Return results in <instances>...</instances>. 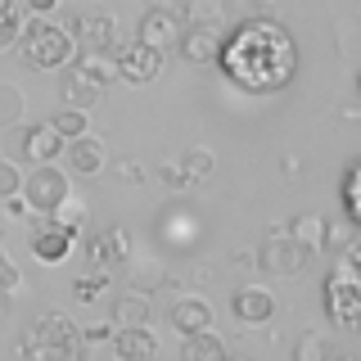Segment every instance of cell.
I'll return each mask as SVG.
<instances>
[{"label": "cell", "mask_w": 361, "mask_h": 361, "mask_svg": "<svg viewBox=\"0 0 361 361\" xmlns=\"http://www.w3.org/2000/svg\"><path fill=\"white\" fill-rule=\"evenodd\" d=\"M23 190V172L14 163H9V158H0V199H9V195H18Z\"/></svg>", "instance_id": "32"}, {"label": "cell", "mask_w": 361, "mask_h": 361, "mask_svg": "<svg viewBox=\"0 0 361 361\" xmlns=\"http://www.w3.org/2000/svg\"><path fill=\"white\" fill-rule=\"evenodd\" d=\"M77 73H86L95 86H109V82H118V54H109V50H86L82 59H77Z\"/></svg>", "instance_id": "19"}, {"label": "cell", "mask_w": 361, "mask_h": 361, "mask_svg": "<svg viewBox=\"0 0 361 361\" xmlns=\"http://www.w3.org/2000/svg\"><path fill=\"white\" fill-rule=\"evenodd\" d=\"M293 240H298L307 253H321L325 244H330V226H325V217H316V212H307V217H298L293 221Z\"/></svg>", "instance_id": "20"}, {"label": "cell", "mask_w": 361, "mask_h": 361, "mask_svg": "<svg viewBox=\"0 0 361 361\" xmlns=\"http://www.w3.org/2000/svg\"><path fill=\"white\" fill-rule=\"evenodd\" d=\"M127 231L122 226H113V231H99L95 240L86 244V257H90V271H109V267H118L122 257H127Z\"/></svg>", "instance_id": "14"}, {"label": "cell", "mask_w": 361, "mask_h": 361, "mask_svg": "<svg viewBox=\"0 0 361 361\" xmlns=\"http://www.w3.org/2000/svg\"><path fill=\"white\" fill-rule=\"evenodd\" d=\"M86 343H113V330L109 325H90V330H82Z\"/></svg>", "instance_id": "35"}, {"label": "cell", "mask_w": 361, "mask_h": 361, "mask_svg": "<svg viewBox=\"0 0 361 361\" xmlns=\"http://www.w3.org/2000/svg\"><path fill=\"white\" fill-rule=\"evenodd\" d=\"M50 127L59 131L63 140H73V135H82V131H86V109H73V104L59 109V113L50 118Z\"/></svg>", "instance_id": "28"}, {"label": "cell", "mask_w": 361, "mask_h": 361, "mask_svg": "<svg viewBox=\"0 0 361 361\" xmlns=\"http://www.w3.org/2000/svg\"><path fill=\"white\" fill-rule=\"evenodd\" d=\"M217 68L248 95H276L298 73V45L276 18H244L231 37H221Z\"/></svg>", "instance_id": "1"}, {"label": "cell", "mask_w": 361, "mask_h": 361, "mask_svg": "<svg viewBox=\"0 0 361 361\" xmlns=\"http://www.w3.org/2000/svg\"><path fill=\"white\" fill-rule=\"evenodd\" d=\"M325 312L343 330H361V267L353 257L334 267L330 285H325Z\"/></svg>", "instance_id": "3"}, {"label": "cell", "mask_w": 361, "mask_h": 361, "mask_svg": "<svg viewBox=\"0 0 361 361\" xmlns=\"http://www.w3.org/2000/svg\"><path fill=\"white\" fill-rule=\"evenodd\" d=\"M18 32H23V0H0V50H9Z\"/></svg>", "instance_id": "25"}, {"label": "cell", "mask_w": 361, "mask_h": 361, "mask_svg": "<svg viewBox=\"0 0 361 361\" xmlns=\"http://www.w3.org/2000/svg\"><path fill=\"white\" fill-rule=\"evenodd\" d=\"M330 353H334V348L325 343V334H302L298 343H293V357H298V361H325Z\"/></svg>", "instance_id": "29"}, {"label": "cell", "mask_w": 361, "mask_h": 361, "mask_svg": "<svg viewBox=\"0 0 361 361\" xmlns=\"http://www.w3.org/2000/svg\"><path fill=\"white\" fill-rule=\"evenodd\" d=\"M180 32H185V18H180L172 5H154V9H145V14H140V41L158 45L163 54L180 41Z\"/></svg>", "instance_id": "9"}, {"label": "cell", "mask_w": 361, "mask_h": 361, "mask_svg": "<svg viewBox=\"0 0 361 361\" xmlns=\"http://www.w3.org/2000/svg\"><path fill=\"white\" fill-rule=\"evenodd\" d=\"M212 167H217V163H212V154H208V149H185V154H180V172L190 176V185L208 180V176H212Z\"/></svg>", "instance_id": "26"}, {"label": "cell", "mask_w": 361, "mask_h": 361, "mask_svg": "<svg viewBox=\"0 0 361 361\" xmlns=\"http://www.w3.org/2000/svg\"><path fill=\"white\" fill-rule=\"evenodd\" d=\"M149 316H154V307L145 293H122L113 302V325H149Z\"/></svg>", "instance_id": "21"}, {"label": "cell", "mask_w": 361, "mask_h": 361, "mask_svg": "<svg viewBox=\"0 0 361 361\" xmlns=\"http://www.w3.org/2000/svg\"><path fill=\"white\" fill-rule=\"evenodd\" d=\"M172 325H176V334H199L212 325V307L203 298H180L172 307Z\"/></svg>", "instance_id": "17"}, {"label": "cell", "mask_w": 361, "mask_h": 361, "mask_svg": "<svg viewBox=\"0 0 361 361\" xmlns=\"http://www.w3.org/2000/svg\"><path fill=\"white\" fill-rule=\"evenodd\" d=\"M63 145H68L63 135L54 131L50 122H41V127H27V131H23V145H18V149H23L27 163H54V158L63 154Z\"/></svg>", "instance_id": "13"}, {"label": "cell", "mask_w": 361, "mask_h": 361, "mask_svg": "<svg viewBox=\"0 0 361 361\" xmlns=\"http://www.w3.org/2000/svg\"><path fill=\"white\" fill-rule=\"evenodd\" d=\"M18 195L27 199L32 212H41V217H45V212H54L68 199V172H63V167H54V163H32V176H23Z\"/></svg>", "instance_id": "5"}, {"label": "cell", "mask_w": 361, "mask_h": 361, "mask_svg": "<svg viewBox=\"0 0 361 361\" xmlns=\"http://www.w3.org/2000/svg\"><path fill=\"white\" fill-rule=\"evenodd\" d=\"M23 109H27L23 90L9 86V82H0V127H14V122L23 118Z\"/></svg>", "instance_id": "27"}, {"label": "cell", "mask_w": 361, "mask_h": 361, "mask_svg": "<svg viewBox=\"0 0 361 361\" xmlns=\"http://www.w3.org/2000/svg\"><path fill=\"white\" fill-rule=\"evenodd\" d=\"M231 312L240 316L244 325H267L271 316H276V298H271V289H262V285H248V289H235Z\"/></svg>", "instance_id": "12"}, {"label": "cell", "mask_w": 361, "mask_h": 361, "mask_svg": "<svg viewBox=\"0 0 361 361\" xmlns=\"http://www.w3.org/2000/svg\"><path fill=\"white\" fill-rule=\"evenodd\" d=\"M18 54L27 68H41V73H59V68L73 63V32L50 23L45 14H32L18 32Z\"/></svg>", "instance_id": "2"}, {"label": "cell", "mask_w": 361, "mask_h": 361, "mask_svg": "<svg viewBox=\"0 0 361 361\" xmlns=\"http://www.w3.org/2000/svg\"><path fill=\"white\" fill-rule=\"evenodd\" d=\"M158 235L172 248H195L199 244V217L190 208H180V203H172V208H163V217H158Z\"/></svg>", "instance_id": "11"}, {"label": "cell", "mask_w": 361, "mask_h": 361, "mask_svg": "<svg viewBox=\"0 0 361 361\" xmlns=\"http://www.w3.org/2000/svg\"><path fill=\"white\" fill-rule=\"evenodd\" d=\"M257 267L271 271V276H298V271L307 267V248L293 240V235L276 231V235L262 244V253H257Z\"/></svg>", "instance_id": "8"}, {"label": "cell", "mask_w": 361, "mask_h": 361, "mask_svg": "<svg viewBox=\"0 0 361 361\" xmlns=\"http://www.w3.org/2000/svg\"><path fill=\"white\" fill-rule=\"evenodd\" d=\"M63 154H68V163H73V172H82V176H95L99 167H104V140L99 135H73V140L63 145Z\"/></svg>", "instance_id": "15"}, {"label": "cell", "mask_w": 361, "mask_h": 361, "mask_svg": "<svg viewBox=\"0 0 361 361\" xmlns=\"http://www.w3.org/2000/svg\"><path fill=\"white\" fill-rule=\"evenodd\" d=\"M221 0H185L180 5V18L185 23H199V27H221Z\"/></svg>", "instance_id": "24"}, {"label": "cell", "mask_w": 361, "mask_h": 361, "mask_svg": "<svg viewBox=\"0 0 361 361\" xmlns=\"http://www.w3.org/2000/svg\"><path fill=\"white\" fill-rule=\"evenodd\" d=\"M185 361H221L226 357V343L217 334H208V330H199V334H185Z\"/></svg>", "instance_id": "23"}, {"label": "cell", "mask_w": 361, "mask_h": 361, "mask_svg": "<svg viewBox=\"0 0 361 361\" xmlns=\"http://www.w3.org/2000/svg\"><path fill=\"white\" fill-rule=\"evenodd\" d=\"M113 353L122 361H145V357L158 353V343H154L149 325H118L113 330Z\"/></svg>", "instance_id": "16"}, {"label": "cell", "mask_w": 361, "mask_h": 361, "mask_svg": "<svg viewBox=\"0 0 361 361\" xmlns=\"http://www.w3.org/2000/svg\"><path fill=\"white\" fill-rule=\"evenodd\" d=\"M343 203H348V212H353V221L361 226V167H353V172H348V185H343Z\"/></svg>", "instance_id": "31"}, {"label": "cell", "mask_w": 361, "mask_h": 361, "mask_svg": "<svg viewBox=\"0 0 361 361\" xmlns=\"http://www.w3.org/2000/svg\"><path fill=\"white\" fill-rule=\"evenodd\" d=\"M73 289H77V298H82V302H95L99 293L109 289V271H90V276H82Z\"/></svg>", "instance_id": "30"}, {"label": "cell", "mask_w": 361, "mask_h": 361, "mask_svg": "<svg viewBox=\"0 0 361 361\" xmlns=\"http://www.w3.org/2000/svg\"><path fill=\"white\" fill-rule=\"evenodd\" d=\"M77 343H82V334L73 330V321H68L63 312H50V316H41V321H37V330L27 334L23 353L63 361V357H73V353H77Z\"/></svg>", "instance_id": "4"}, {"label": "cell", "mask_w": 361, "mask_h": 361, "mask_svg": "<svg viewBox=\"0 0 361 361\" xmlns=\"http://www.w3.org/2000/svg\"><path fill=\"white\" fill-rule=\"evenodd\" d=\"M0 289H9V293H14V289H23V271H18L14 262H9L5 253H0Z\"/></svg>", "instance_id": "34"}, {"label": "cell", "mask_w": 361, "mask_h": 361, "mask_svg": "<svg viewBox=\"0 0 361 361\" xmlns=\"http://www.w3.org/2000/svg\"><path fill=\"white\" fill-rule=\"evenodd\" d=\"M176 50H180V59L185 63H217V50H221V27H199V23H185V32H180V41H176Z\"/></svg>", "instance_id": "10"}, {"label": "cell", "mask_w": 361, "mask_h": 361, "mask_svg": "<svg viewBox=\"0 0 361 361\" xmlns=\"http://www.w3.org/2000/svg\"><path fill=\"white\" fill-rule=\"evenodd\" d=\"M99 90H104V86H95L86 73H77V68H73V73L63 77V104H73V109H90V104L99 99Z\"/></svg>", "instance_id": "22"}, {"label": "cell", "mask_w": 361, "mask_h": 361, "mask_svg": "<svg viewBox=\"0 0 361 361\" xmlns=\"http://www.w3.org/2000/svg\"><path fill=\"white\" fill-rule=\"evenodd\" d=\"M357 86H361V82H357Z\"/></svg>", "instance_id": "37"}, {"label": "cell", "mask_w": 361, "mask_h": 361, "mask_svg": "<svg viewBox=\"0 0 361 361\" xmlns=\"http://www.w3.org/2000/svg\"><path fill=\"white\" fill-rule=\"evenodd\" d=\"M158 73H163V50H158V45L131 41V45H122V50H118V77H122V82L149 86Z\"/></svg>", "instance_id": "7"}, {"label": "cell", "mask_w": 361, "mask_h": 361, "mask_svg": "<svg viewBox=\"0 0 361 361\" xmlns=\"http://www.w3.org/2000/svg\"><path fill=\"white\" fill-rule=\"evenodd\" d=\"M158 180H163L167 190H190V176L180 172V163H163L158 167Z\"/></svg>", "instance_id": "33"}, {"label": "cell", "mask_w": 361, "mask_h": 361, "mask_svg": "<svg viewBox=\"0 0 361 361\" xmlns=\"http://www.w3.org/2000/svg\"><path fill=\"white\" fill-rule=\"evenodd\" d=\"M54 5H59V0H23V9H27V14H50Z\"/></svg>", "instance_id": "36"}, {"label": "cell", "mask_w": 361, "mask_h": 361, "mask_svg": "<svg viewBox=\"0 0 361 361\" xmlns=\"http://www.w3.org/2000/svg\"><path fill=\"white\" fill-rule=\"evenodd\" d=\"M73 235H77V226H68V221H59L54 212H45V221H37L32 226V253H37V262H45V267H59L68 253H73Z\"/></svg>", "instance_id": "6"}, {"label": "cell", "mask_w": 361, "mask_h": 361, "mask_svg": "<svg viewBox=\"0 0 361 361\" xmlns=\"http://www.w3.org/2000/svg\"><path fill=\"white\" fill-rule=\"evenodd\" d=\"M73 32L90 45V50H109V45H113V32H118V27H113L109 14H82V18L73 23Z\"/></svg>", "instance_id": "18"}]
</instances>
